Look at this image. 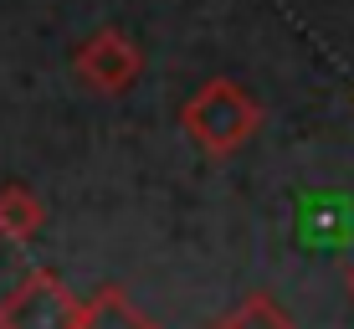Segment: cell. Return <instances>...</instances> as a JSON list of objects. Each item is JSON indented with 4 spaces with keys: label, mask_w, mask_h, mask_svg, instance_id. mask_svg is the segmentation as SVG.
Segmentation results:
<instances>
[{
    "label": "cell",
    "mask_w": 354,
    "mask_h": 329,
    "mask_svg": "<svg viewBox=\"0 0 354 329\" xmlns=\"http://www.w3.org/2000/svg\"><path fill=\"white\" fill-rule=\"evenodd\" d=\"M180 124H185V134L195 144H201L205 154H236L241 144L257 134L262 124V103L252 98L241 82H231V78H211L195 98L180 108Z\"/></svg>",
    "instance_id": "cell-1"
},
{
    "label": "cell",
    "mask_w": 354,
    "mask_h": 329,
    "mask_svg": "<svg viewBox=\"0 0 354 329\" xmlns=\"http://www.w3.org/2000/svg\"><path fill=\"white\" fill-rule=\"evenodd\" d=\"M82 303L57 273L36 267L0 299V329H82Z\"/></svg>",
    "instance_id": "cell-2"
},
{
    "label": "cell",
    "mask_w": 354,
    "mask_h": 329,
    "mask_svg": "<svg viewBox=\"0 0 354 329\" xmlns=\"http://www.w3.org/2000/svg\"><path fill=\"white\" fill-rule=\"evenodd\" d=\"M72 72H77L93 93H129L133 82H139V72H144V52L124 31H97L77 46Z\"/></svg>",
    "instance_id": "cell-3"
},
{
    "label": "cell",
    "mask_w": 354,
    "mask_h": 329,
    "mask_svg": "<svg viewBox=\"0 0 354 329\" xmlns=\"http://www.w3.org/2000/svg\"><path fill=\"white\" fill-rule=\"evenodd\" d=\"M46 222V211H41V201H36V190L26 186H0V237H10V242H26L36 237Z\"/></svg>",
    "instance_id": "cell-4"
},
{
    "label": "cell",
    "mask_w": 354,
    "mask_h": 329,
    "mask_svg": "<svg viewBox=\"0 0 354 329\" xmlns=\"http://www.w3.org/2000/svg\"><path fill=\"white\" fill-rule=\"evenodd\" d=\"M82 329H160L154 319H144L118 288H103L88 309H82Z\"/></svg>",
    "instance_id": "cell-5"
},
{
    "label": "cell",
    "mask_w": 354,
    "mask_h": 329,
    "mask_svg": "<svg viewBox=\"0 0 354 329\" xmlns=\"http://www.w3.org/2000/svg\"><path fill=\"white\" fill-rule=\"evenodd\" d=\"M226 329H292V319H288V314L277 309L267 294H252V299L226 319Z\"/></svg>",
    "instance_id": "cell-6"
},
{
    "label": "cell",
    "mask_w": 354,
    "mask_h": 329,
    "mask_svg": "<svg viewBox=\"0 0 354 329\" xmlns=\"http://www.w3.org/2000/svg\"><path fill=\"white\" fill-rule=\"evenodd\" d=\"M349 294H354V267H349Z\"/></svg>",
    "instance_id": "cell-7"
},
{
    "label": "cell",
    "mask_w": 354,
    "mask_h": 329,
    "mask_svg": "<svg viewBox=\"0 0 354 329\" xmlns=\"http://www.w3.org/2000/svg\"><path fill=\"white\" fill-rule=\"evenodd\" d=\"M211 329H226V324H211Z\"/></svg>",
    "instance_id": "cell-8"
}]
</instances>
